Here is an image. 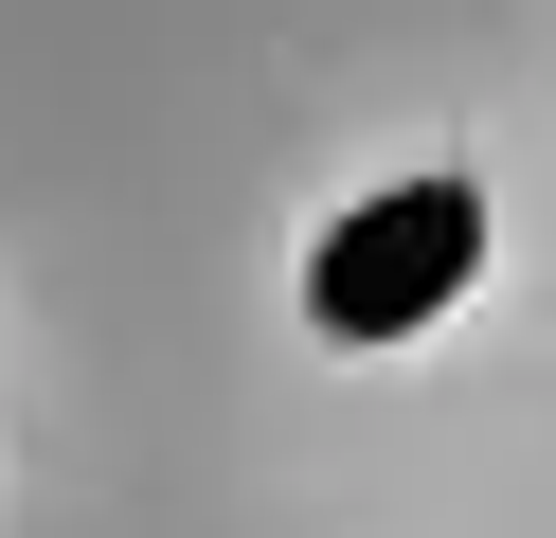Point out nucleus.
Listing matches in <instances>:
<instances>
[{"instance_id":"1","label":"nucleus","mask_w":556,"mask_h":538,"mask_svg":"<svg viewBox=\"0 0 556 538\" xmlns=\"http://www.w3.org/2000/svg\"><path fill=\"white\" fill-rule=\"evenodd\" d=\"M467 251H484V198H467V179H395V198H359L324 234L305 305H324L341 341H395V323H431L448 287H467Z\"/></svg>"}]
</instances>
